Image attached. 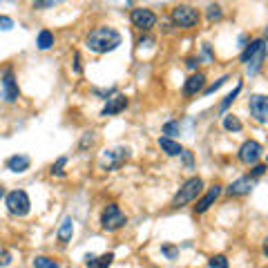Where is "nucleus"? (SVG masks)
Returning <instances> with one entry per match:
<instances>
[{"label":"nucleus","instance_id":"nucleus-9","mask_svg":"<svg viewBox=\"0 0 268 268\" xmlns=\"http://www.w3.org/2000/svg\"><path fill=\"white\" fill-rule=\"evenodd\" d=\"M248 109H251V117L255 121H259V123L268 121V99L264 94H253L248 101Z\"/></svg>","mask_w":268,"mask_h":268},{"label":"nucleus","instance_id":"nucleus-6","mask_svg":"<svg viewBox=\"0 0 268 268\" xmlns=\"http://www.w3.org/2000/svg\"><path fill=\"white\" fill-rule=\"evenodd\" d=\"M172 23L181 29H192L199 23V11L188 7V5H179L172 9Z\"/></svg>","mask_w":268,"mask_h":268},{"label":"nucleus","instance_id":"nucleus-10","mask_svg":"<svg viewBox=\"0 0 268 268\" xmlns=\"http://www.w3.org/2000/svg\"><path fill=\"white\" fill-rule=\"evenodd\" d=\"M132 23H134V27H139L141 32H150L152 27L157 25V16L152 14L150 9H143V7H137V9H132Z\"/></svg>","mask_w":268,"mask_h":268},{"label":"nucleus","instance_id":"nucleus-33","mask_svg":"<svg viewBox=\"0 0 268 268\" xmlns=\"http://www.w3.org/2000/svg\"><path fill=\"white\" fill-rule=\"evenodd\" d=\"M179 157H184V163H186L188 168H192V154H190V152H186V150H184Z\"/></svg>","mask_w":268,"mask_h":268},{"label":"nucleus","instance_id":"nucleus-34","mask_svg":"<svg viewBox=\"0 0 268 268\" xmlns=\"http://www.w3.org/2000/svg\"><path fill=\"white\" fill-rule=\"evenodd\" d=\"M163 253H166V255H168V257H170V259H172V257H176V248H170V246H163Z\"/></svg>","mask_w":268,"mask_h":268},{"label":"nucleus","instance_id":"nucleus-22","mask_svg":"<svg viewBox=\"0 0 268 268\" xmlns=\"http://www.w3.org/2000/svg\"><path fill=\"white\" fill-rule=\"evenodd\" d=\"M224 127H226L228 132H239L241 130V121L233 117V114H228V117H224Z\"/></svg>","mask_w":268,"mask_h":268},{"label":"nucleus","instance_id":"nucleus-36","mask_svg":"<svg viewBox=\"0 0 268 268\" xmlns=\"http://www.w3.org/2000/svg\"><path fill=\"white\" fill-rule=\"evenodd\" d=\"M3 194H5V186L0 184V197H3Z\"/></svg>","mask_w":268,"mask_h":268},{"label":"nucleus","instance_id":"nucleus-25","mask_svg":"<svg viewBox=\"0 0 268 268\" xmlns=\"http://www.w3.org/2000/svg\"><path fill=\"white\" fill-rule=\"evenodd\" d=\"M208 268H228V259L224 255H215L210 261H208Z\"/></svg>","mask_w":268,"mask_h":268},{"label":"nucleus","instance_id":"nucleus-21","mask_svg":"<svg viewBox=\"0 0 268 268\" xmlns=\"http://www.w3.org/2000/svg\"><path fill=\"white\" fill-rule=\"evenodd\" d=\"M163 134H166L168 139L179 137V134H181V123H179V121H168V123L163 125Z\"/></svg>","mask_w":268,"mask_h":268},{"label":"nucleus","instance_id":"nucleus-4","mask_svg":"<svg viewBox=\"0 0 268 268\" xmlns=\"http://www.w3.org/2000/svg\"><path fill=\"white\" fill-rule=\"evenodd\" d=\"M127 224V217L121 212V208L117 204H109L105 210H103V215H101V226L103 230H107V233H114V230H119V228H123Z\"/></svg>","mask_w":268,"mask_h":268},{"label":"nucleus","instance_id":"nucleus-27","mask_svg":"<svg viewBox=\"0 0 268 268\" xmlns=\"http://www.w3.org/2000/svg\"><path fill=\"white\" fill-rule=\"evenodd\" d=\"M14 29V20L9 16H0V32H9Z\"/></svg>","mask_w":268,"mask_h":268},{"label":"nucleus","instance_id":"nucleus-30","mask_svg":"<svg viewBox=\"0 0 268 268\" xmlns=\"http://www.w3.org/2000/svg\"><path fill=\"white\" fill-rule=\"evenodd\" d=\"M226 81H228V76H221V78H219V81H217V83H212V85H210V87H206V90H204V92H206V94H212V92H217V90H219V87H221V85H224V83H226Z\"/></svg>","mask_w":268,"mask_h":268},{"label":"nucleus","instance_id":"nucleus-3","mask_svg":"<svg viewBox=\"0 0 268 268\" xmlns=\"http://www.w3.org/2000/svg\"><path fill=\"white\" fill-rule=\"evenodd\" d=\"M201 190H204V181H201L199 176H190V179H188L186 184L179 188V192L174 194L172 206H174V208H181V206L190 204V201H194V199L199 197Z\"/></svg>","mask_w":268,"mask_h":268},{"label":"nucleus","instance_id":"nucleus-19","mask_svg":"<svg viewBox=\"0 0 268 268\" xmlns=\"http://www.w3.org/2000/svg\"><path fill=\"white\" fill-rule=\"evenodd\" d=\"M159 148L166 152L168 157H179L181 152H184V148H181V145L176 143L174 139H168V137H161V139H159Z\"/></svg>","mask_w":268,"mask_h":268},{"label":"nucleus","instance_id":"nucleus-2","mask_svg":"<svg viewBox=\"0 0 268 268\" xmlns=\"http://www.w3.org/2000/svg\"><path fill=\"white\" fill-rule=\"evenodd\" d=\"M264 58H266V40L264 38L253 40L251 45H246V50L241 52V63H246V72L251 76H255L261 70Z\"/></svg>","mask_w":268,"mask_h":268},{"label":"nucleus","instance_id":"nucleus-35","mask_svg":"<svg viewBox=\"0 0 268 268\" xmlns=\"http://www.w3.org/2000/svg\"><path fill=\"white\" fill-rule=\"evenodd\" d=\"M199 58H188V70H197Z\"/></svg>","mask_w":268,"mask_h":268},{"label":"nucleus","instance_id":"nucleus-24","mask_svg":"<svg viewBox=\"0 0 268 268\" xmlns=\"http://www.w3.org/2000/svg\"><path fill=\"white\" fill-rule=\"evenodd\" d=\"M34 268H60V266L54 259H50V257H36L34 259Z\"/></svg>","mask_w":268,"mask_h":268},{"label":"nucleus","instance_id":"nucleus-23","mask_svg":"<svg viewBox=\"0 0 268 268\" xmlns=\"http://www.w3.org/2000/svg\"><path fill=\"white\" fill-rule=\"evenodd\" d=\"M239 92H241V85H237V87L233 90V92H230V94L226 96V99H224V103L219 105V109H221V112H226V109H228L230 105H233V101L237 99V94H239Z\"/></svg>","mask_w":268,"mask_h":268},{"label":"nucleus","instance_id":"nucleus-28","mask_svg":"<svg viewBox=\"0 0 268 268\" xmlns=\"http://www.w3.org/2000/svg\"><path fill=\"white\" fill-rule=\"evenodd\" d=\"M65 163H67V157H60V159L52 166V174H63V168H65Z\"/></svg>","mask_w":268,"mask_h":268},{"label":"nucleus","instance_id":"nucleus-31","mask_svg":"<svg viewBox=\"0 0 268 268\" xmlns=\"http://www.w3.org/2000/svg\"><path fill=\"white\" fill-rule=\"evenodd\" d=\"M264 172H266V166H264V163H255V168H253V176H251V179H257V176H261Z\"/></svg>","mask_w":268,"mask_h":268},{"label":"nucleus","instance_id":"nucleus-18","mask_svg":"<svg viewBox=\"0 0 268 268\" xmlns=\"http://www.w3.org/2000/svg\"><path fill=\"white\" fill-rule=\"evenodd\" d=\"M29 166H32V159L27 154H16L7 161V168L11 172H25V170H29Z\"/></svg>","mask_w":268,"mask_h":268},{"label":"nucleus","instance_id":"nucleus-29","mask_svg":"<svg viewBox=\"0 0 268 268\" xmlns=\"http://www.w3.org/2000/svg\"><path fill=\"white\" fill-rule=\"evenodd\" d=\"M221 18V9H219V5H210L208 7V20H219Z\"/></svg>","mask_w":268,"mask_h":268},{"label":"nucleus","instance_id":"nucleus-5","mask_svg":"<svg viewBox=\"0 0 268 268\" xmlns=\"http://www.w3.org/2000/svg\"><path fill=\"white\" fill-rule=\"evenodd\" d=\"M29 208H32V201H29L25 190H11L7 194V210L16 217H25L29 215Z\"/></svg>","mask_w":268,"mask_h":268},{"label":"nucleus","instance_id":"nucleus-8","mask_svg":"<svg viewBox=\"0 0 268 268\" xmlns=\"http://www.w3.org/2000/svg\"><path fill=\"white\" fill-rule=\"evenodd\" d=\"M261 154H264V148H261V143L253 141V139H248V141H243V145L239 148V152H237V157H239L241 163H246V166H255Z\"/></svg>","mask_w":268,"mask_h":268},{"label":"nucleus","instance_id":"nucleus-17","mask_svg":"<svg viewBox=\"0 0 268 268\" xmlns=\"http://www.w3.org/2000/svg\"><path fill=\"white\" fill-rule=\"evenodd\" d=\"M72 235H74V219L65 217L63 221H60V226H58V241L60 243H70Z\"/></svg>","mask_w":268,"mask_h":268},{"label":"nucleus","instance_id":"nucleus-15","mask_svg":"<svg viewBox=\"0 0 268 268\" xmlns=\"http://www.w3.org/2000/svg\"><path fill=\"white\" fill-rule=\"evenodd\" d=\"M204 87H206V76L204 74H192L186 81V85H184V94L186 96H194V94L204 92Z\"/></svg>","mask_w":268,"mask_h":268},{"label":"nucleus","instance_id":"nucleus-13","mask_svg":"<svg viewBox=\"0 0 268 268\" xmlns=\"http://www.w3.org/2000/svg\"><path fill=\"white\" fill-rule=\"evenodd\" d=\"M253 184H255V179H251V176H241V179H237L228 186L226 192L230 197H243V194H248L253 190Z\"/></svg>","mask_w":268,"mask_h":268},{"label":"nucleus","instance_id":"nucleus-1","mask_svg":"<svg viewBox=\"0 0 268 268\" xmlns=\"http://www.w3.org/2000/svg\"><path fill=\"white\" fill-rule=\"evenodd\" d=\"M121 34L112 27H96L87 36V50L94 54H107L121 45Z\"/></svg>","mask_w":268,"mask_h":268},{"label":"nucleus","instance_id":"nucleus-14","mask_svg":"<svg viewBox=\"0 0 268 268\" xmlns=\"http://www.w3.org/2000/svg\"><path fill=\"white\" fill-rule=\"evenodd\" d=\"M219 194H221V186H212V188H208V192L204 194V199H199V201H197L194 210H197V212H206V210H208L210 206L217 201Z\"/></svg>","mask_w":268,"mask_h":268},{"label":"nucleus","instance_id":"nucleus-11","mask_svg":"<svg viewBox=\"0 0 268 268\" xmlns=\"http://www.w3.org/2000/svg\"><path fill=\"white\" fill-rule=\"evenodd\" d=\"M3 99L7 103L18 101V83H16L14 70H5V74H3Z\"/></svg>","mask_w":268,"mask_h":268},{"label":"nucleus","instance_id":"nucleus-20","mask_svg":"<svg viewBox=\"0 0 268 268\" xmlns=\"http://www.w3.org/2000/svg\"><path fill=\"white\" fill-rule=\"evenodd\" d=\"M36 45H38V50H50V47L54 45V34L50 32V29H42V32L38 34V40H36Z\"/></svg>","mask_w":268,"mask_h":268},{"label":"nucleus","instance_id":"nucleus-16","mask_svg":"<svg viewBox=\"0 0 268 268\" xmlns=\"http://www.w3.org/2000/svg\"><path fill=\"white\" fill-rule=\"evenodd\" d=\"M114 261V253H105L101 255V257H96V255H85V264H87V268H109Z\"/></svg>","mask_w":268,"mask_h":268},{"label":"nucleus","instance_id":"nucleus-7","mask_svg":"<svg viewBox=\"0 0 268 268\" xmlns=\"http://www.w3.org/2000/svg\"><path fill=\"white\" fill-rule=\"evenodd\" d=\"M130 159V148H114V150H107L103 152V159H101V170H119L123 163Z\"/></svg>","mask_w":268,"mask_h":268},{"label":"nucleus","instance_id":"nucleus-12","mask_svg":"<svg viewBox=\"0 0 268 268\" xmlns=\"http://www.w3.org/2000/svg\"><path fill=\"white\" fill-rule=\"evenodd\" d=\"M125 107H127V99H125V96L123 94H114L112 99H107L105 107H103V112H101V117H114V114L123 112Z\"/></svg>","mask_w":268,"mask_h":268},{"label":"nucleus","instance_id":"nucleus-32","mask_svg":"<svg viewBox=\"0 0 268 268\" xmlns=\"http://www.w3.org/2000/svg\"><path fill=\"white\" fill-rule=\"evenodd\" d=\"M9 261H11V255L5 253V251H0V266H7Z\"/></svg>","mask_w":268,"mask_h":268},{"label":"nucleus","instance_id":"nucleus-26","mask_svg":"<svg viewBox=\"0 0 268 268\" xmlns=\"http://www.w3.org/2000/svg\"><path fill=\"white\" fill-rule=\"evenodd\" d=\"M58 3H65V0H34V7L36 9H50Z\"/></svg>","mask_w":268,"mask_h":268}]
</instances>
